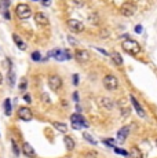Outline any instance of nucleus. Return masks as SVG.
Wrapping results in <instances>:
<instances>
[{
  "mask_svg": "<svg viewBox=\"0 0 157 158\" xmlns=\"http://www.w3.org/2000/svg\"><path fill=\"white\" fill-rule=\"evenodd\" d=\"M121 47H123V50L127 51V52H130V54H138V52H141V45L134 40L123 41Z\"/></svg>",
  "mask_w": 157,
  "mask_h": 158,
  "instance_id": "nucleus-1",
  "label": "nucleus"
},
{
  "mask_svg": "<svg viewBox=\"0 0 157 158\" xmlns=\"http://www.w3.org/2000/svg\"><path fill=\"white\" fill-rule=\"evenodd\" d=\"M15 14H17L18 18L26 19L32 15V10L28 4H18L17 6V8H15Z\"/></svg>",
  "mask_w": 157,
  "mask_h": 158,
  "instance_id": "nucleus-2",
  "label": "nucleus"
},
{
  "mask_svg": "<svg viewBox=\"0 0 157 158\" xmlns=\"http://www.w3.org/2000/svg\"><path fill=\"white\" fill-rule=\"evenodd\" d=\"M103 85H105L106 90L114 91L119 87V80L113 74H108V76H105V78H103Z\"/></svg>",
  "mask_w": 157,
  "mask_h": 158,
  "instance_id": "nucleus-3",
  "label": "nucleus"
},
{
  "mask_svg": "<svg viewBox=\"0 0 157 158\" xmlns=\"http://www.w3.org/2000/svg\"><path fill=\"white\" fill-rule=\"evenodd\" d=\"M70 121H72V126L75 129H81V128H87L88 126V124L84 121V118L81 117L80 114H72Z\"/></svg>",
  "mask_w": 157,
  "mask_h": 158,
  "instance_id": "nucleus-4",
  "label": "nucleus"
},
{
  "mask_svg": "<svg viewBox=\"0 0 157 158\" xmlns=\"http://www.w3.org/2000/svg\"><path fill=\"white\" fill-rule=\"evenodd\" d=\"M50 56H54L57 61H65V59H70L72 58V55L69 54V51L67 50H53L50 52Z\"/></svg>",
  "mask_w": 157,
  "mask_h": 158,
  "instance_id": "nucleus-5",
  "label": "nucleus"
},
{
  "mask_svg": "<svg viewBox=\"0 0 157 158\" xmlns=\"http://www.w3.org/2000/svg\"><path fill=\"white\" fill-rule=\"evenodd\" d=\"M48 84H50V88L54 91H58L61 87H62V80L61 77L57 76V74H51L48 77Z\"/></svg>",
  "mask_w": 157,
  "mask_h": 158,
  "instance_id": "nucleus-6",
  "label": "nucleus"
},
{
  "mask_svg": "<svg viewBox=\"0 0 157 158\" xmlns=\"http://www.w3.org/2000/svg\"><path fill=\"white\" fill-rule=\"evenodd\" d=\"M67 26H69V29L73 33H80V32L84 30V25L80 21H77V19H69L67 21Z\"/></svg>",
  "mask_w": 157,
  "mask_h": 158,
  "instance_id": "nucleus-7",
  "label": "nucleus"
},
{
  "mask_svg": "<svg viewBox=\"0 0 157 158\" xmlns=\"http://www.w3.org/2000/svg\"><path fill=\"white\" fill-rule=\"evenodd\" d=\"M120 11H121L123 15H126V17H131V15H134V13L136 11V7H135L132 3H124V4L121 6Z\"/></svg>",
  "mask_w": 157,
  "mask_h": 158,
  "instance_id": "nucleus-8",
  "label": "nucleus"
},
{
  "mask_svg": "<svg viewBox=\"0 0 157 158\" xmlns=\"http://www.w3.org/2000/svg\"><path fill=\"white\" fill-rule=\"evenodd\" d=\"M18 117L23 121H31L32 117H33V114H32L31 109L29 107H21L18 110Z\"/></svg>",
  "mask_w": 157,
  "mask_h": 158,
  "instance_id": "nucleus-9",
  "label": "nucleus"
},
{
  "mask_svg": "<svg viewBox=\"0 0 157 158\" xmlns=\"http://www.w3.org/2000/svg\"><path fill=\"white\" fill-rule=\"evenodd\" d=\"M35 22L37 25H40V26H45V25H48V18H47V15L43 13H36L35 14Z\"/></svg>",
  "mask_w": 157,
  "mask_h": 158,
  "instance_id": "nucleus-10",
  "label": "nucleus"
},
{
  "mask_svg": "<svg viewBox=\"0 0 157 158\" xmlns=\"http://www.w3.org/2000/svg\"><path fill=\"white\" fill-rule=\"evenodd\" d=\"M76 59H77V62H88L90 61V54H88V51H85V50H79L76 51Z\"/></svg>",
  "mask_w": 157,
  "mask_h": 158,
  "instance_id": "nucleus-11",
  "label": "nucleus"
},
{
  "mask_svg": "<svg viewBox=\"0 0 157 158\" xmlns=\"http://www.w3.org/2000/svg\"><path fill=\"white\" fill-rule=\"evenodd\" d=\"M131 102H132V106H134L135 111H136V114H138L139 117H146V113H145V110L142 107H141V104H139V102L136 99H135L134 96H131Z\"/></svg>",
  "mask_w": 157,
  "mask_h": 158,
  "instance_id": "nucleus-12",
  "label": "nucleus"
},
{
  "mask_svg": "<svg viewBox=\"0 0 157 158\" xmlns=\"http://www.w3.org/2000/svg\"><path fill=\"white\" fill-rule=\"evenodd\" d=\"M22 151L26 157H35V150L29 143H23L22 145Z\"/></svg>",
  "mask_w": 157,
  "mask_h": 158,
  "instance_id": "nucleus-13",
  "label": "nucleus"
},
{
  "mask_svg": "<svg viewBox=\"0 0 157 158\" xmlns=\"http://www.w3.org/2000/svg\"><path fill=\"white\" fill-rule=\"evenodd\" d=\"M128 136V126H123L120 131H119V133H117V139H119V142H124L126 140V138Z\"/></svg>",
  "mask_w": 157,
  "mask_h": 158,
  "instance_id": "nucleus-14",
  "label": "nucleus"
},
{
  "mask_svg": "<svg viewBox=\"0 0 157 158\" xmlns=\"http://www.w3.org/2000/svg\"><path fill=\"white\" fill-rule=\"evenodd\" d=\"M99 104L102 106V107H105V109H108V110H112V107H113V102L110 99H108V98H99Z\"/></svg>",
  "mask_w": 157,
  "mask_h": 158,
  "instance_id": "nucleus-15",
  "label": "nucleus"
},
{
  "mask_svg": "<svg viewBox=\"0 0 157 158\" xmlns=\"http://www.w3.org/2000/svg\"><path fill=\"white\" fill-rule=\"evenodd\" d=\"M127 158H142V153H141V150L138 147H132L130 150L128 155H127Z\"/></svg>",
  "mask_w": 157,
  "mask_h": 158,
  "instance_id": "nucleus-16",
  "label": "nucleus"
},
{
  "mask_svg": "<svg viewBox=\"0 0 157 158\" xmlns=\"http://www.w3.org/2000/svg\"><path fill=\"white\" fill-rule=\"evenodd\" d=\"M13 39H14V43L17 44V47H18L19 50H25V48H26V44L21 40V37H19L18 35H13Z\"/></svg>",
  "mask_w": 157,
  "mask_h": 158,
  "instance_id": "nucleus-17",
  "label": "nucleus"
},
{
  "mask_svg": "<svg viewBox=\"0 0 157 158\" xmlns=\"http://www.w3.org/2000/svg\"><path fill=\"white\" fill-rule=\"evenodd\" d=\"M63 142H65V146H66L67 150H73V149H75V140H73L70 136H65Z\"/></svg>",
  "mask_w": 157,
  "mask_h": 158,
  "instance_id": "nucleus-18",
  "label": "nucleus"
},
{
  "mask_svg": "<svg viewBox=\"0 0 157 158\" xmlns=\"http://www.w3.org/2000/svg\"><path fill=\"white\" fill-rule=\"evenodd\" d=\"M53 125L58 129L59 132H62V133H66V131H67V126L65 125V124H62V122H54Z\"/></svg>",
  "mask_w": 157,
  "mask_h": 158,
  "instance_id": "nucleus-19",
  "label": "nucleus"
},
{
  "mask_svg": "<svg viewBox=\"0 0 157 158\" xmlns=\"http://www.w3.org/2000/svg\"><path fill=\"white\" fill-rule=\"evenodd\" d=\"M10 7V0H0V8L3 13H7V10Z\"/></svg>",
  "mask_w": 157,
  "mask_h": 158,
  "instance_id": "nucleus-20",
  "label": "nucleus"
},
{
  "mask_svg": "<svg viewBox=\"0 0 157 158\" xmlns=\"http://www.w3.org/2000/svg\"><path fill=\"white\" fill-rule=\"evenodd\" d=\"M4 113H6V116H10L11 114V100L10 99L4 100Z\"/></svg>",
  "mask_w": 157,
  "mask_h": 158,
  "instance_id": "nucleus-21",
  "label": "nucleus"
},
{
  "mask_svg": "<svg viewBox=\"0 0 157 158\" xmlns=\"http://www.w3.org/2000/svg\"><path fill=\"white\" fill-rule=\"evenodd\" d=\"M112 59H113V62L116 63V65H119V66H120L121 63H123V58H121V56H120L119 54H117V52L112 54Z\"/></svg>",
  "mask_w": 157,
  "mask_h": 158,
  "instance_id": "nucleus-22",
  "label": "nucleus"
},
{
  "mask_svg": "<svg viewBox=\"0 0 157 158\" xmlns=\"http://www.w3.org/2000/svg\"><path fill=\"white\" fill-rule=\"evenodd\" d=\"M83 136H84V139H87V142H90V143H92V145H97V142L94 140V138L90 135V133H87V132H84L83 133Z\"/></svg>",
  "mask_w": 157,
  "mask_h": 158,
  "instance_id": "nucleus-23",
  "label": "nucleus"
},
{
  "mask_svg": "<svg viewBox=\"0 0 157 158\" xmlns=\"http://www.w3.org/2000/svg\"><path fill=\"white\" fill-rule=\"evenodd\" d=\"M9 83H10V85H11V87L15 84V73H14V72H10L9 73Z\"/></svg>",
  "mask_w": 157,
  "mask_h": 158,
  "instance_id": "nucleus-24",
  "label": "nucleus"
},
{
  "mask_svg": "<svg viewBox=\"0 0 157 158\" xmlns=\"http://www.w3.org/2000/svg\"><path fill=\"white\" fill-rule=\"evenodd\" d=\"M11 145H13V151H14V154L15 155H18L19 154V149H18V146H17V143H15V140H11Z\"/></svg>",
  "mask_w": 157,
  "mask_h": 158,
  "instance_id": "nucleus-25",
  "label": "nucleus"
},
{
  "mask_svg": "<svg viewBox=\"0 0 157 158\" xmlns=\"http://www.w3.org/2000/svg\"><path fill=\"white\" fill-rule=\"evenodd\" d=\"M113 149H114V151H116L117 154H121V155H126V157H127V155H128V153H127L126 150H123V149H117L116 146H114Z\"/></svg>",
  "mask_w": 157,
  "mask_h": 158,
  "instance_id": "nucleus-26",
  "label": "nucleus"
},
{
  "mask_svg": "<svg viewBox=\"0 0 157 158\" xmlns=\"http://www.w3.org/2000/svg\"><path fill=\"white\" fill-rule=\"evenodd\" d=\"M103 142H105V143H106L108 146H112V147H114V145H116V140H114V139H110V138H109V139H105Z\"/></svg>",
  "mask_w": 157,
  "mask_h": 158,
  "instance_id": "nucleus-27",
  "label": "nucleus"
},
{
  "mask_svg": "<svg viewBox=\"0 0 157 158\" xmlns=\"http://www.w3.org/2000/svg\"><path fill=\"white\" fill-rule=\"evenodd\" d=\"M32 59H33V61H36V62H39V61L41 59V56H40L39 52H33V54H32Z\"/></svg>",
  "mask_w": 157,
  "mask_h": 158,
  "instance_id": "nucleus-28",
  "label": "nucleus"
},
{
  "mask_svg": "<svg viewBox=\"0 0 157 158\" xmlns=\"http://www.w3.org/2000/svg\"><path fill=\"white\" fill-rule=\"evenodd\" d=\"M26 78H22V81H21V84H19V90L21 91H23L25 90V88H26Z\"/></svg>",
  "mask_w": 157,
  "mask_h": 158,
  "instance_id": "nucleus-29",
  "label": "nucleus"
},
{
  "mask_svg": "<svg viewBox=\"0 0 157 158\" xmlns=\"http://www.w3.org/2000/svg\"><path fill=\"white\" fill-rule=\"evenodd\" d=\"M41 3H43V6H45V7H48V6L51 4V0H41Z\"/></svg>",
  "mask_w": 157,
  "mask_h": 158,
  "instance_id": "nucleus-30",
  "label": "nucleus"
},
{
  "mask_svg": "<svg viewBox=\"0 0 157 158\" xmlns=\"http://www.w3.org/2000/svg\"><path fill=\"white\" fill-rule=\"evenodd\" d=\"M77 83H79V77H77V74H75V76H73V84L77 85Z\"/></svg>",
  "mask_w": 157,
  "mask_h": 158,
  "instance_id": "nucleus-31",
  "label": "nucleus"
},
{
  "mask_svg": "<svg viewBox=\"0 0 157 158\" xmlns=\"http://www.w3.org/2000/svg\"><path fill=\"white\" fill-rule=\"evenodd\" d=\"M135 32H136V33H141V32H142V26H141V25L135 26Z\"/></svg>",
  "mask_w": 157,
  "mask_h": 158,
  "instance_id": "nucleus-32",
  "label": "nucleus"
},
{
  "mask_svg": "<svg viewBox=\"0 0 157 158\" xmlns=\"http://www.w3.org/2000/svg\"><path fill=\"white\" fill-rule=\"evenodd\" d=\"M77 95H79L77 92H75V94H73V99H75V100H79V96H77Z\"/></svg>",
  "mask_w": 157,
  "mask_h": 158,
  "instance_id": "nucleus-33",
  "label": "nucleus"
},
{
  "mask_svg": "<svg viewBox=\"0 0 157 158\" xmlns=\"http://www.w3.org/2000/svg\"><path fill=\"white\" fill-rule=\"evenodd\" d=\"M25 100L29 103V102H31V96H29V95H25Z\"/></svg>",
  "mask_w": 157,
  "mask_h": 158,
  "instance_id": "nucleus-34",
  "label": "nucleus"
},
{
  "mask_svg": "<svg viewBox=\"0 0 157 158\" xmlns=\"http://www.w3.org/2000/svg\"><path fill=\"white\" fill-rule=\"evenodd\" d=\"M98 51H99V52H102L103 55H108V52H106L105 50H101V48H98Z\"/></svg>",
  "mask_w": 157,
  "mask_h": 158,
  "instance_id": "nucleus-35",
  "label": "nucleus"
},
{
  "mask_svg": "<svg viewBox=\"0 0 157 158\" xmlns=\"http://www.w3.org/2000/svg\"><path fill=\"white\" fill-rule=\"evenodd\" d=\"M1 81H3V77H1V73H0V84H1Z\"/></svg>",
  "mask_w": 157,
  "mask_h": 158,
  "instance_id": "nucleus-36",
  "label": "nucleus"
},
{
  "mask_svg": "<svg viewBox=\"0 0 157 158\" xmlns=\"http://www.w3.org/2000/svg\"><path fill=\"white\" fill-rule=\"evenodd\" d=\"M156 146H157V139H156Z\"/></svg>",
  "mask_w": 157,
  "mask_h": 158,
  "instance_id": "nucleus-37",
  "label": "nucleus"
}]
</instances>
